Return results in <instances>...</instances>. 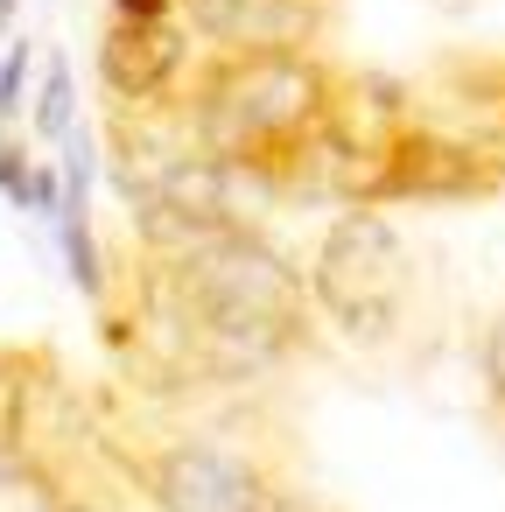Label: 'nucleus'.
I'll return each instance as SVG.
<instances>
[{
  "label": "nucleus",
  "mask_w": 505,
  "mask_h": 512,
  "mask_svg": "<svg viewBox=\"0 0 505 512\" xmlns=\"http://www.w3.org/2000/svg\"><path fill=\"white\" fill-rule=\"evenodd\" d=\"M477 379H484V400L491 407H505V309L484 323V337H477Z\"/></svg>",
  "instance_id": "f8f14e48"
},
{
  "label": "nucleus",
  "mask_w": 505,
  "mask_h": 512,
  "mask_svg": "<svg viewBox=\"0 0 505 512\" xmlns=\"http://www.w3.org/2000/svg\"><path fill=\"white\" fill-rule=\"evenodd\" d=\"M330 92L337 64H323L316 50H232L197 57L176 113L225 176H239L253 197H274L295 155L316 141Z\"/></svg>",
  "instance_id": "f257e3e1"
},
{
  "label": "nucleus",
  "mask_w": 505,
  "mask_h": 512,
  "mask_svg": "<svg viewBox=\"0 0 505 512\" xmlns=\"http://www.w3.org/2000/svg\"><path fill=\"white\" fill-rule=\"evenodd\" d=\"M57 204H64V176H57V162H36V176H29V218L57 225Z\"/></svg>",
  "instance_id": "ddd939ff"
},
{
  "label": "nucleus",
  "mask_w": 505,
  "mask_h": 512,
  "mask_svg": "<svg viewBox=\"0 0 505 512\" xmlns=\"http://www.w3.org/2000/svg\"><path fill=\"white\" fill-rule=\"evenodd\" d=\"M267 512H330V505H323V498H309V491H288V484H281V491L267 498Z\"/></svg>",
  "instance_id": "2eb2a0df"
},
{
  "label": "nucleus",
  "mask_w": 505,
  "mask_h": 512,
  "mask_svg": "<svg viewBox=\"0 0 505 512\" xmlns=\"http://www.w3.org/2000/svg\"><path fill=\"white\" fill-rule=\"evenodd\" d=\"M92 71L113 113H162L197 71V36L183 22H99Z\"/></svg>",
  "instance_id": "20e7f679"
},
{
  "label": "nucleus",
  "mask_w": 505,
  "mask_h": 512,
  "mask_svg": "<svg viewBox=\"0 0 505 512\" xmlns=\"http://www.w3.org/2000/svg\"><path fill=\"white\" fill-rule=\"evenodd\" d=\"M64 512H113V505H106V498H92V491H71V498H64Z\"/></svg>",
  "instance_id": "dca6fc26"
},
{
  "label": "nucleus",
  "mask_w": 505,
  "mask_h": 512,
  "mask_svg": "<svg viewBox=\"0 0 505 512\" xmlns=\"http://www.w3.org/2000/svg\"><path fill=\"white\" fill-rule=\"evenodd\" d=\"M64 400V372L50 351H0V456L43 449V414Z\"/></svg>",
  "instance_id": "423d86ee"
},
{
  "label": "nucleus",
  "mask_w": 505,
  "mask_h": 512,
  "mask_svg": "<svg viewBox=\"0 0 505 512\" xmlns=\"http://www.w3.org/2000/svg\"><path fill=\"white\" fill-rule=\"evenodd\" d=\"M29 134L36 141H64L71 127H78V71H71V57L64 50H43V64H36V92H29Z\"/></svg>",
  "instance_id": "1a4fd4ad"
},
{
  "label": "nucleus",
  "mask_w": 505,
  "mask_h": 512,
  "mask_svg": "<svg viewBox=\"0 0 505 512\" xmlns=\"http://www.w3.org/2000/svg\"><path fill=\"white\" fill-rule=\"evenodd\" d=\"M113 463H127L134 491L155 512H267V498L281 491L274 463L232 435H162Z\"/></svg>",
  "instance_id": "7ed1b4c3"
},
{
  "label": "nucleus",
  "mask_w": 505,
  "mask_h": 512,
  "mask_svg": "<svg viewBox=\"0 0 505 512\" xmlns=\"http://www.w3.org/2000/svg\"><path fill=\"white\" fill-rule=\"evenodd\" d=\"M15 15H22V0H0V29H15Z\"/></svg>",
  "instance_id": "f3484780"
},
{
  "label": "nucleus",
  "mask_w": 505,
  "mask_h": 512,
  "mask_svg": "<svg viewBox=\"0 0 505 512\" xmlns=\"http://www.w3.org/2000/svg\"><path fill=\"white\" fill-rule=\"evenodd\" d=\"M36 64H43V43H36V36H8V50H0V127H15V120L29 113Z\"/></svg>",
  "instance_id": "9d476101"
},
{
  "label": "nucleus",
  "mask_w": 505,
  "mask_h": 512,
  "mask_svg": "<svg viewBox=\"0 0 505 512\" xmlns=\"http://www.w3.org/2000/svg\"><path fill=\"white\" fill-rule=\"evenodd\" d=\"M176 22L211 50H323L337 0H176Z\"/></svg>",
  "instance_id": "39448f33"
},
{
  "label": "nucleus",
  "mask_w": 505,
  "mask_h": 512,
  "mask_svg": "<svg viewBox=\"0 0 505 512\" xmlns=\"http://www.w3.org/2000/svg\"><path fill=\"white\" fill-rule=\"evenodd\" d=\"M302 274H309L316 316L337 337H351L358 351H379L407 316V246L379 204H344L323 225Z\"/></svg>",
  "instance_id": "f03ea898"
},
{
  "label": "nucleus",
  "mask_w": 505,
  "mask_h": 512,
  "mask_svg": "<svg viewBox=\"0 0 505 512\" xmlns=\"http://www.w3.org/2000/svg\"><path fill=\"white\" fill-rule=\"evenodd\" d=\"M29 176H36L29 141L0 127V197H8V211H29Z\"/></svg>",
  "instance_id": "9b49d317"
},
{
  "label": "nucleus",
  "mask_w": 505,
  "mask_h": 512,
  "mask_svg": "<svg viewBox=\"0 0 505 512\" xmlns=\"http://www.w3.org/2000/svg\"><path fill=\"white\" fill-rule=\"evenodd\" d=\"M71 477L50 449H22V456H0V512H64Z\"/></svg>",
  "instance_id": "6e6552de"
},
{
  "label": "nucleus",
  "mask_w": 505,
  "mask_h": 512,
  "mask_svg": "<svg viewBox=\"0 0 505 512\" xmlns=\"http://www.w3.org/2000/svg\"><path fill=\"white\" fill-rule=\"evenodd\" d=\"M106 22H176V0H106Z\"/></svg>",
  "instance_id": "4468645a"
},
{
  "label": "nucleus",
  "mask_w": 505,
  "mask_h": 512,
  "mask_svg": "<svg viewBox=\"0 0 505 512\" xmlns=\"http://www.w3.org/2000/svg\"><path fill=\"white\" fill-rule=\"evenodd\" d=\"M57 253H64V281L92 302V309H106L113 302V253H106V239H99V218L92 211H57Z\"/></svg>",
  "instance_id": "0eeeda50"
}]
</instances>
